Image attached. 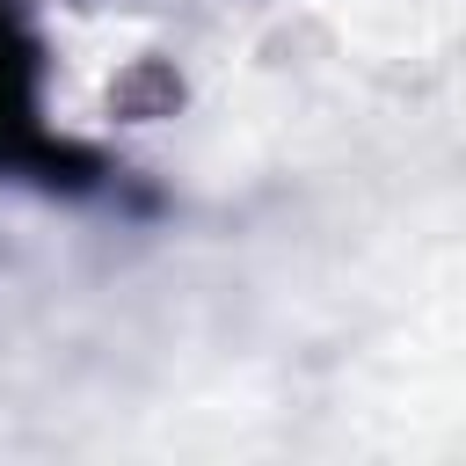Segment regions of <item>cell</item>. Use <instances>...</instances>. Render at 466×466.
<instances>
[{
	"label": "cell",
	"mask_w": 466,
	"mask_h": 466,
	"mask_svg": "<svg viewBox=\"0 0 466 466\" xmlns=\"http://www.w3.org/2000/svg\"><path fill=\"white\" fill-rule=\"evenodd\" d=\"M36 146V102H29V44L15 29V7H0V160H22Z\"/></svg>",
	"instance_id": "cell-1"
}]
</instances>
